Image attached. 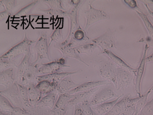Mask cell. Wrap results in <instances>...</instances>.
<instances>
[{"label": "cell", "mask_w": 153, "mask_h": 115, "mask_svg": "<svg viewBox=\"0 0 153 115\" xmlns=\"http://www.w3.org/2000/svg\"><path fill=\"white\" fill-rule=\"evenodd\" d=\"M34 42L29 40L27 38V35L25 34L23 40L20 43L11 48L10 50L6 52L1 57V59L13 60L14 59L19 56L27 53L30 50V45Z\"/></svg>", "instance_id": "obj_1"}, {"label": "cell", "mask_w": 153, "mask_h": 115, "mask_svg": "<svg viewBox=\"0 0 153 115\" xmlns=\"http://www.w3.org/2000/svg\"><path fill=\"white\" fill-rule=\"evenodd\" d=\"M100 75L105 80H108L113 83L117 88V67L112 61H101L98 65Z\"/></svg>", "instance_id": "obj_2"}, {"label": "cell", "mask_w": 153, "mask_h": 115, "mask_svg": "<svg viewBox=\"0 0 153 115\" xmlns=\"http://www.w3.org/2000/svg\"><path fill=\"white\" fill-rule=\"evenodd\" d=\"M91 42L102 48V50H111V48L116 47V38L115 32L108 29L102 35L91 39Z\"/></svg>", "instance_id": "obj_3"}, {"label": "cell", "mask_w": 153, "mask_h": 115, "mask_svg": "<svg viewBox=\"0 0 153 115\" xmlns=\"http://www.w3.org/2000/svg\"><path fill=\"white\" fill-rule=\"evenodd\" d=\"M49 47L46 33L42 32L39 39L35 44V48L37 57V59L33 62L34 64L39 65V62L44 59L50 61L49 56Z\"/></svg>", "instance_id": "obj_4"}, {"label": "cell", "mask_w": 153, "mask_h": 115, "mask_svg": "<svg viewBox=\"0 0 153 115\" xmlns=\"http://www.w3.org/2000/svg\"><path fill=\"white\" fill-rule=\"evenodd\" d=\"M65 60L63 58L58 59L53 62L43 64L39 66L37 70V75H44L58 72L65 67H70L65 64Z\"/></svg>", "instance_id": "obj_5"}, {"label": "cell", "mask_w": 153, "mask_h": 115, "mask_svg": "<svg viewBox=\"0 0 153 115\" xmlns=\"http://www.w3.org/2000/svg\"><path fill=\"white\" fill-rule=\"evenodd\" d=\"M85 14L86 19L85 30H87L91 26L100 20L110 19L109 15L104 10L94 8L91 5L89 9L85 11Z\"/></svg>", "instance_id": "obj_6"}, {"label": "cell", "mask_w": 153, "mask_h": 115, "mask_svg": "<svg viewBox=\"0 0 153 115\" xmlns=\"http://www.w3.org/2000/svg\"><path fill=\"white\" fill-rule=\"evenodd\" d=\"M0 94L6 97L13 107L25 108L20 99L19 86L16 82L8 88L1 91Z\"/></svg>", "instance_id": "obj_7"}, {"label": "cell", "mask_w": 153, "mask_h": 115, "mask_svg": "<svg viewBox=\"0 0 153 115\" xmlns=\"http://www.w3.org/2000/svg\"><path fill=\"white\" fill-rule=\"evenodd\" d=\"M81 2V1H79L75 5L74 8L68 14V17H70V20H71V26H70L69 35L65 41L62 42L59 47L65 46L70 41H71L73 39L74 35L75 32L79 28H80L77 23V13H78L79 7L80 6Z\"/></svg>", "instance_id": "obj_8"}, {"label": "cell", "mask_w": 153, "mask_h": 115, "mask_svg": "<svg viewBox=\"0 0 153 115\" xmlns=\"http://www.w3.org/2000/svg\"><path fill=\"white\" fill-rule=\"evenodd\" d=\"M39 65H36L32 62L30 63L28 68L24 72L23 75L19 80L17 83L29 87L32 84L35 83L36 82V77L37 76V70Z\"/></svg>", "instance_id": "obj_9"}, {"label": "cell", "mask_w": 153, "mask_h": 115, "mask_svg": "<svg viewBox=\"0 0 153 115\" xmlns=\"http://www.w3.org/2000/svg\"><path fill=\"white\" fill-rule=\"evenodd\" d=\"M117 90H123L128 88L133 82L131 73L125 69L117 67Z\"/></svg>", "instance_id": "obj_10"}, {"label": "cell", "mask_w": 153, "mask_h": 115, "mask_svg": "<svg viewBox=\"0 0 153 115\" xmlns=\"http://www.w3.org/2000/svg\"><path fill=\"white\" fill-rule=\"evenodd\" d=\"M149 47L147 44H145L143 51V55L142 57V60L140 61L138 68L137 69L136 78L135 81V90L138 96H141L142 95L141 92V83L142 78L143 77V74L145 72L146 64V53L148 50Z\"/></svg>", "instance_id": "obj_11"}, {"label": "cell", "mask_w": 153, "mask_h": 115, "mask_svg": "<svg viewBox=\"0 0 153 115\" xmlns=\"http://www.w3.org/2000/svg\"><path fill=\"white\" fill-rule=\"evenodd\" d=\"M119 96L115 93L111 89L105 88L100 91L93 97L90 101V106H95L105 103L108 100L114 98H117Z\"/></svg>", "instance_id": "obj_12"}, {"label": "cell", "mask_w": 153, "mask_h": 115, "mask_svg": "<svg viewBox=\"0 0 153 115\" xmlns=\"http://www.w3.org/2000/svg\"><path fill=\"white\" fill-rule=\"evenodd\" d=\"M79 72V70L73 72H58L55 74H50L39 75L36 77V82L38 83L42 80H48L49 82L53 83L56 85L58 86V84L62 80H63L64 78L68 76H71L72 75L77 74Z\"/></svg>", "instance_id": "obj_13"}, {"label": "cell", "mask_w": 153, "mask_h": 115, "mask_svg": "<svg viewBox=\"0 0 153 115\" xmlns=\"http://www.w3.org/2000/svg\"><path fill=\"white\" fill-rule=\"evenodd\" d=\"M111 83L108 80H98L93 82H86L79 86L73 90L68 92L70 94H75L80 92L90 91L93 89L97 88L103 85H110Z\"/></svg>", "instance_id": "obj_14"}, {"label": "cell", "mask_w": 153, "mask_h": 115, "mask_svg": "<svg viewBox=\"0 0 153 115\" xmlns=\"http://www.w3.org/2000/svg\"><path fill=\"white\" fill-rule=\"evenodd\" d=\"M100 53L105 55L108 56V58H110V59L111 60V61L113 62L115 65L118 66V67L125 69L126 70H127L130 72V73L133 74V75L136 76L137 69L133 68V67H132L131 66L126 63V62L122 60L121 58L118 57V56L116 55L115 53L111 52V50H102V52Z\"/></svg>", "instance_id": "obj_15"}, {"label": "cell", "mask_w": 153, "mask_h": 115, "mask_svg": "<svg viewBox=\"0 0 153 115\" xmlns=\"http://www.w3.org/2000/svg\"><path fill=\"white\" fill-rule=\"evenodd\" d=\"M99 89H100L98 87L90 91L80 92L74 94L73 98L68 102L67 106V107L69 110L72 108V107H75V105L80 104L85 101L89 100L90 97L92 96L93 94L95 93V92H97Z\"/></svg>", "instance_id": "obj_16"}, {"label": "cell", "mask_w": 153, "mask_h": 115, "mask_svg": "<svg viewBox=\"0 0 153 115\" xmlns=\"http://www.w3.org/2000/svg\"><path fill=\"white\" fill-rule=\"evenodd\" d=\"M13 69L12 68L1 72L0 74V83L7 89L11 87L16 83Z\"/></svg>", "instance_id": "obj_17"}, {"label": "cell", "mask_w": 153, "mask_h": 115, "mask_svg": "<svg viewBox=\"0 0 153 115\" xmlns=\"http://www.w3.org/2000/svg\"><path fill=\"white\" fill-rule=\"evenodd\" d=\"M79 86V85L73 82L71 76H68L64 78L58 84L57 87L56 93L61 94L68 93Z\"/></svg>", "instance_id": "obj_18"}, {"label": "cell", "mask_w": 153, "mask_h": 115, "mask_svg": "<svg viewBox=\"0 0 153 115\" xmlns=\"http://www.w3.org/2000/svg\"><path fill=\"white\" fill-rule=\"evenodd\" d=\"M123 94L119 96L116 99L111 101L105 102V103L100 104L99 105H96L94 107H91L93 112L98 115H105L108 112H110L114 105L118 101L119 99L123 96Z\"/></svg>", "instance_id": "obj_19"}, {"label": "cell", "mask_w": 153, "mask_h": 115, "mask_svg": "<svg viewBox=\"0 0 153 115\" xmlns=\"http://www.w3.org/2000/svg\"><path fill=\"white\" fill-rule=\"evenodd\" d=\"M36 87L42 93L43 97L52 93H56L57 87L55 83L48 80H42L39 82Z\"/></svg>", "instance_id": "obj_20"}, {"label": "cell", "mask_w": 153, "mask_h": 115, "mask_svg": "<svg viewBox=\"0 0 153 115\" xmlns=\"http://www.w3.org/2000/svg\"><path fill=\"white\" fill-rule=\"evenodd\" d=\"M130 97V94H126L123 98L114 105L110 112L105 115H120L125 110L128 102V99Z\"/></svg>", "instance_id": "obj_21"}, {"label": "cell", "mask_w": 153, "mask_h": 115, "mask_svg": "<svg viewBox=\"0 0 153 115\" xmlns=\"http://www.w3.org/2000/svg\"><path fill=\"white\" fill-rule=\"evenodd\" d=\"M32 56V53L30 50L25 53V56L23 57V60L19 65L17 66V74L16 77V82L22 77L23 75L24 72L28 68L30 65V58Z\"/></svg>", "instance_id": "obj_22"}, {"label": "cell", "mask_w": 153, "mask_h": 115, "mask_svg": "<svg viewBox=\"0 0 153 115\" xmlns=\"http://www.w3.org/2000/svg\"><path fill=\"white\" fill-rule=\"evenodd\" d=\"M28 97L31 107L36 106L43 97L42 93L36 87L35 83L28 87Z\"/></svg>", "instance_id": "obj_23"}, {"label": "cell", "mask_w": 153, "mask_h": 115, "mask_svg": "<svg viewBox=\"0 0 153 115\" xmlns=\"http://www.w3.org/2000/svg\"><path fill=\"white\" fill-rule=\"evenodd\" d=\"M56 93H52L48 95H45L39 102L36 106L43 107L48 108L50 110H52L55 104V98L56 96Z\"/></svg>", "instance_id": "obj_24"}, {"label": "cell", "mask_w": 153, "mask_h": 115, "mask_svg": "<svg viewBox=\"0 0 153 115\" xmlns=\"http://www.w3.org/2000/svg\"><path fill=\"white\" fill-rule=\"evenodd\" d=\"M63 54V57H68L71 58H74L78 60L80 62L83 63L87 66H89V65L84 62L79 56V53L77 52L75 47H56Z\"/></svg>", "instance_id": "obj_25"}, {"label": "cell", "mask_w": 153, "mask_h": 115, "mask_svg": "<svg viewBox=\"0 0 153 115\" xmlns=\"http://www.w3.org/2000/svg\"><path fill=\"white\" fill-rule=\"evenodd\" d=\"M17 85L19 86V92L22 103L25 108L27 110L28 108L31 107L28 97V88L27 86L22 85L18 83Z\"/></svg>", "instance_id": "obj_26"}, {"label": "cell", "mask_w": 153, "mask_h": 115, "mask_svg": "<svg viewBox=\"0 0 153 115\" xmlns=\"http://www.w3.org/2000/svg\"><path fill=\"white\" fill-rule=\"evenodd\" d=\"M140 97L138 96L135 98L130 97L128 99L126 107H125L124 112L120 115H135L136 111V104L137 102L140 99Z\"/></svg>", "instance_id": "obj_27"}, {"label": "cell", "mask_w": 153, "mask_h": 115, "mask_svg": "<svg viewBox=\"0 0 153 115\" xmlns=\"http://www.w3.org/2000/svg\"><path fill=\"white\" fill-rule=\"evenodd\" d=\"M98 47L96 44L91 42L90 40L89 42L79 45L78 47H75V48L79 54L85 53L87 55H90L94 52L95 49Z\"/></svg>", "instance_id": "obj_28"}, {"label": "cell", "mask_w": 153, "mask_h": 115, "mask_svg": "<svg viewBox=\"0 0 153 115\" xmlns=\"http://www.w3.org/2000/svg\"><path fill=\"white\" fill-rule=\"evenodd\" d=\"M73 97L74 94H70L68 93L59 94L53 110L67 107L68 102L73 98Z\"/></svg>", "instance_id": "obj_29"}, {"label": "cell", "mask_w": 153, "mask_h": 115, "mask_svg": "<svg viewBox=\"0 0 153 115\" xmlns=\"http://www.w3.org/2000/svg\"><path fill=\"white\" fill-rule=\"evenodd\" d=\"M135 11L144 23L145 27L146 28V30L148 31V33L149 34L150 37H153V26L150 22L147 15L144 14L143 12L142 11V10H140V8Z\"/></svg>", "instance_id": "obj_30"}, {"label": "cell", "mask_w": 153, "mask_h": 115, "mask_svg": "<svg viewBox=\"0 0 153 115\" xmlns=\"http://www.w3.org/2000/svg\"><path fill=\"white\" fill-rule=\"evenodd\" d=\"M13 107L10 102L3 95L0 96V108L1 112L4 113H11L14 110Z\"/></svg>", "instance_id": "obj_31"}, {"label": "cell", "mask_w": 153, "mask_h": 115, "mask_svg": "<svg viewBox=\"0 0 153 115\" xmlns=\"http://www.w3.org/2000/svg\"><path fill=\"white\" fill-rule=\"evenodd\" d=\"M151 92V91L149 90L145 94H142V96L140 97V99L138 100V101L137 102V104H136V111H135V115H138L140 114V112H141L143 107L146 104L148 97Z\"/></svg>", "instance_id": "obj_32"}, {"label": "cell", "mask_w": 153, "mask_h": 115, "mask_svg": "<svg viewBox=\"0 0 153 115\" xmlns=\"http://www.w3.org/2000/svg\"><path fill=\"white\" fill-rule=\"evenodd\" d=\"M42 12H44L47 15L52 16H60L62 17H65L68 16V12L65 11L64 10L59 9L50 8L48 10H41Z\"/></svg>", "instance_id": "obj_33"}, {"label": "cell", "mask_w": 153, "mask_h": 115, "mask_svg": "<svg viewBox=\"0 0 153 115\" xmlns=\"http://www.w3.org/2000/svg\"><path fill=\"white\" fill-rule=\"evenodd\" d=\"M138 115H153V98L146 102Z\"/></svg>", "instance_id": "obj_34"}, {"label": "cell", "mask_w": 153, "mask_h": 115, "mask_svg": "<svg viewBox=\"0 0 153 115\" xmlns=\"http://www.w3.org/2000/svg\"><path fill=\"white\" fill-rule=\"evenodd\" d=\"M1 115H30V113L25 108L15 107L14 110L11 113H4L0 112Z\"/></svg>", "instance_id": "obj_35"}, {"label": "cell", "mask_w": 153, "mask_h": 115, "mask_svg": "<svg viewBox=\"0 0 153 115\" xmlns=\"http://www.w3.org/2000/svg\"><path fill=\"white\" fill-rule=\"evenodd\" d=\"M38 3V1H34L33 3L30 4L28 6H27L26 7L22 9V10H20L15 15V17H22V16H24V15H27L30 13L32 9L33 8L36 4Z\"/></svg>", "instance_id": "obj_36"}, {"label": "cell", "mask_w": 153, "mask_h": 115, "mask_svg": "<svg viewBox=\"0 0 153 115\" xmlns=\"http://www.w3.org/2000/svg\"><path fill=\"white\" fill-rule=\"evenodd\" d=\"M17 65L13 60L1 59V72L12 68V66L16 67Z\"/></svg>", "instance_id": "obj_37"}, {"label": "cell", "mask_w": 153, "mask_h": 115, "mask_svg": "<svg viewBox=\"0 0 153 115\" xmlns=\"http://www.w3.org/2000/svg\"><path fill=\"white\" fill-rule=\"evenodd\" d=\"M83 110L85 115H95L94 112H93L92 107L90 105V103L89 102V100H87L83 102V103L79 104Z\"/></svg>", "instance_id": "obj_38"}, {"label": "cell", "mask_w": 153, "mask_h": 115, "mask_svg": "<svg viewBox=\"0 0 153 115\" xmlns=\"http://www.w3.org/2000/svg\"><path fill=\"white\" fill-rule=\"evenodd\" d=\"M63 37L62 35V33H61V30L60 29L57 28L54 31L53 34H52L51 36H50V42L49 44V46H50V44H51L52 42L53 41L58 42L62 40Z\"/></svg>", "instance_id": "obj_39"}, {"label": "cell", "mask_w": 153, "mask_h": 115, "mask_svg": "<svg viewBox=\"0 0 153 115\" xmlns=\"http://www.w3.org/2000/svg\"><path fill=\"white\" fill-rule=\"evenodd\" d=\"M1 2L4 5L6 9L10 13L12 12V11L15 8L16 4V1H1Z\"/></svg>", "instance_id": "obj_40"}, {"label": "cell", "mask_w": 153, "mask_h": 115, "mask_svg": "<svg viewBox=\"0 0 153 115\" xmlns=\"http://www.w3.org/2000/svg\"><path fill=\"white\" fill-rule=\"evenodd\" d=\"M49 5L50 8L59 9L63 10L62 1H43Z\"/></svg>", "instance_id": "obj_41"}, {"label": "cell", "mask_w": 153, "mask_h": 115, "mask_svg": "<svg viewBox=\"0 0 153 115\" xmlns=\"http://www.w3.org/2000/svg\"><path fill=\"white\" fill-rule=\"evenodd\" d=\"M68 110V108L67 107L57 108L51 110V115H65Z\"/></svg>", "instance_id": "obj_42"}, {"label": "cell", "mask_w": 153, "mask_h": 115, "mask_svg": "<svg viewBox=\"0 0 153 115\" xmlns=\"http://www.w3.org/2000/svg\"><path fill=\"white\" fill-rule=\"evenodd\" d=\"M138 43H143L146 44H147L149 47H153V37H151L150 36L143 38L137 41Z\"/></svg>", "instance_id": "obj_43"}, {"label": "cell", "mask_w": 153, "mask_h": 115, "mask_svg": "<svg viewBox=\"0 0 153 115\" xmlns=\"http://www.w3.org/2000/svg\"><path fill=\"white\" fill-rule=\"evenodd\" d=\"M124 1L127 5H128V6H129L132 9H133L134 10H137L138 9H140L137 6V1L135 0H132V1L125 0Z\"/></svg>", "instance_id": "obj_44"}, {"label": "cell", "mask_w": 153, "mask_h": 115, "mask_svg": "<svg viewBox=\"0 0 153 115\" xmlns=\"http://www.w3.org/2000/svg\"><path fill=\"white\" fill-rule=\"evenodd\" d=\"M74 107H74V115H85L79 104L75 105Z\"/></svg>", "instance_id": "obj_45"}, {"label": "cell", "mask_w": 153, "mask_h": 115, "mask_svg": "<svg viewBox=\"0 0 153 115\" xmlns=\"http://www.w3.org/2000/svg\"><path fill=\"white\" fill-rule=\"evenodd\" d=\"M11 14V13L8 11L7 10H5L4 11L1 12V19H4Z\"/></svg>", "instance_id": "obj_46"}, {"label": "cell", "mask_w": 153, "mask_h": 115, "mask_svg": "<svg viewBox=\"0 0 153 115\" xmlns=\"http://www.w3.org/2000/svg\"><path fill=\"white\" fill-rule=\"evenodd\" d=\"M145 5V7H146V9L148 11L149 14H150V15H151L152 17H153V12L150 9V8L148 6V5L147 4L145 3H143Z\"/></svg>", "instance_id": "obj_47"}, {"label": "cell", "mask_w": 153, "mask_h": 115, "mask_svg": "<svg viewBox=\"0 0 153 115\" xmlns=\"http://www.w3.org/2000/svg\"><path fill=\"white\" fill-rule=\"evenodd\" d=\"M152 62H153V53H152L151 55L148 57H146V63Z\"/></svg>", "instance_id": "obj_48"}, {"label": "cell", "mask_w": 153, "mask_h": 115, "mask_svg": "<svg viewBox=\"0 0 153 115\" xmlns=\"http://www.w3.org/2000/svg\"><path fill=\"white\" fill-rule=\"evenodd\" d=\"M142 3H145L148 5V4L153 5V0H150V1H140Z\"/></svg>", "instance_id": "obj_49"}, {"label": "cell", "mask_w": 153, "mask_h": 115, "mask_svg": "<svg viewBox=\"0 0 153 115\" xmlns=\"http://www.w3.org/2000/svg\"><path fill=\"white\" fill-rule=\"evenodd\" d=\"M150 91H153V86H152V87L150 89Z\"/></svg>", "instance_id": "obj_50"}, {"label": "cell", "mask_w": 153, "mask_h": 115, "mask_svg": "<svg viewBox=\"0 0 153 115\" xmlns=\"http://www.w3.org/2000/svg\"><path fill=\"white\" fill-rule=\"evenodd\" d=\"M94 115H97V113H94Z\"/></svg>", "instance_id": "obj_51"}, {"label": "cell", "mask_w": 153, "mask_h": 115, "mask_svg": "<svg viewBox=\"0 0 153 115\" xmlns=\"http://www.w3.org/2000/svg\"></svg>", "instance_id": "obj_52"}]
</instances>
